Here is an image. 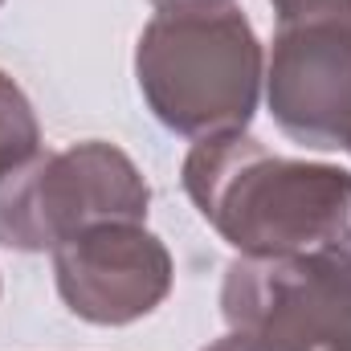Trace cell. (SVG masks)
Instances as JSON below:
<instances>
[{"label": "cell", "mask_w": 351, "mask_h": 351, "mask_svg": "<svg viewBox=\"0 0 351 351\" xmlns=\"http://www.w3.org/2000/svg\"><path fill=\"white\" fill-rule=\"evenodd\" d=\"M180 180L241 258L306 254L351 229V172L278 156L250 131L196 139Z\"/></svg>", "instance_id": "cell-1"}, {"label": "cell", "mask_w": 351, "mask_h": 351, "mask_svg": "<svg viewBox=\"0 0 351 351\" xmlns=\"http://www.w3.org/2000/svg\"><path fill=\"white\" fill-rule=\"evenodd\" d=\"M37 156H41V123L33 114V102L0 70V184H8Z\"/></svg>", "instance_id": "cell-7"}, {"label": "cell", "mask_w": 351, "mask_h": 351, "mask_svg": "<svg viewBox=\"0 0 351 351\" xmlns=\"http://www.w3.org/2000/svg\"><path fill=\"white\" fill-rule=\"evenodd\" d=\"M160 12H213V8H233V0H152Z\"/></svg>", "instance_id": "cell-9"}, {"label": "cell", "mask_w": 351, "mask_h": 351, "mask_svg": "<svg viewBox=\"0 0 351 351\" xmlns=\"http://www.w3.org/2000/svg\"><path fill=\"white\" fill-rule=\"evenodd\" d=\"M204 351H258V348H254V343H250L245 335H237V331H229L225 339H217V343H208Z\"/></svg>", "instance_id": "cell-10"}, {"label": "cell", "mask_w": 351, "mask_h": 351, "mask_svg": "<svg viewBox=\"0 0 351 351\" xmlns=\"http://www.w3.org/2000/svg\"><path fill=\"white\" fill-rule=\"evenodd\" d=\"M278 12V25H298V21H351V0H269Z\"/></svg>", "instance_id": "cell-8"}, {"label": "cell", "mask_w": 351, "mask_h": 351, "mask_svg": "<svg viewBox=\"0 0 351 351\" xmlns=\"http://www.w3.org/2000/svg\"><path fill=\"white\" fill-rule=\"evenodd\" d=\"M0 4H4V0H0Z\"/></svg>", "instance_id": "cell-11"}, {"label": "cell", "mask_w": 351, "mask_h": 351, "mask_svg": "<svg viewBox=\"0 0 351 351\" xmlns=\"http://www.w3.org/2000/svg\"><path fill=\"white\" fill-rule=\"evenodd\" d=\"M221 315L258 351H351V229L290 258H237Z\"/></svg>", "instance_id": "cell-3"}, {"label": "cell", "mask_w": 351, "mask_h": 351, "mask_svg": "<svg viewBox=\"0 0 351 351\" xmlns=\"http://www.w3.org/2000/svg\"><path fill=\"white\" fill-rule=\"evenodd\" d=\"M152 184L135 160L102 139L45 152L0 184V245L53 254L94 225L147 221Z\"/></svg>", "instance_id": "cell-4"}, {"label": "cell", "mask_w": 351, "mask_h": 351, "mask_svg": "<svg viewBox=\"0 0 351 351\" xmlns=\"http://www.w3.org/2000/svg\"><path fill=\"white\" fill-rule=\"evenodd\" d=\"M265 102L282 135L315 152H351V21L278 25Z\"/></svg>", "instance_id": "cell-6"}, {"label": "cell", "mask_w": 351, "mask_h": 351, "mask_svg": "<svg viewBox=\"0 0 351 351\" xmlns=\"http://www.w3.org/2000/svg\"><path fill=\"white\" fill-rule=\"evenodd\" d=\"M135 82L152 114L184 139L250 131L265 82L245 12H156L135 45Z\"/></svg>", "instance_id": "cell-2"}, {"label": "cell", "mask_w": 351, "mask_h": 351, "mask_svg": "<svg viewBox=\"0 0 351 351\" xmlns=\"http://www.w3.org/2000/svg\"><path fill=\"white\" fill-rule=\"evenodd\" d=\"M53 282L82 323L127 327L172 294V254L143 221H110L53 250Z\"/></svg>", "instance_id": "cell-5"}]
</instances>
